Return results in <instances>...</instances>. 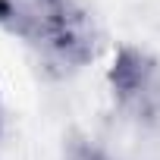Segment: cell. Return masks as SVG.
Wrapping results in <instances>:
<instances>
[{
	"label": "cell",
	"mask_w": 160,
	"mask_h": 160,
	"mask_svg": "<svg viewBox=\"0 0 160 160\" xmlns=\"http://www.w3.org/2000/svg\"><path fill=\"white\" fill-rule=\"evenodd\" d=\"M63 160H113V157L107 151H101L98 144H91V141H72L66 148Z\"/></svg>",
	"instance_id": "3957f363"
},
{
	"label": "cell",
	"mask_w": 160,
	"mask_h": 160,
	"mask_svg": "<svg viewBox=\"0 0 160 160\" xmlns=\"http://www.w3.org/2000/svg\"><path fill=\"white\" fill-rule=\"evenodd\" d=\"M113 104L135 122H154L160 116V66L138 47H119L107 69Z\"/></svg>",
	"instance_id": "7a4b0ae2"
},
{
	"label": "cell",
	"mask_w": 160,
	"mask_h": 160,
	"mask_svg": "<svg viewBox=\"0 0 160 160\" xmlns=\"http://www.w3.org/2000/svg\"><path fill=\"white\" fill-rule=\"evenodd\" d=\"M0 28L57 72H75L98 53L94 19L78 0H0Z\"/></svg>",
	"instance_id": "6da1fadb"
}]
</instances>
